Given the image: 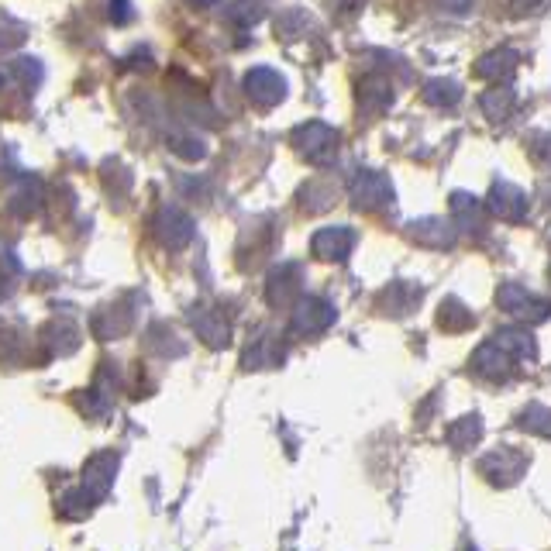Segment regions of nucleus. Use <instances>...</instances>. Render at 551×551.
<instances>
[{
	"mask_svg": "<svg viewBox=\"0 0 551 551\" xmlns=\"http://www.w3.org/2000/svg\"><path fill=\"white\" fill-rule=\"evenodd\" d=\"M283 359V345H276V338L262 335L255 338L252 345L245 348V369H266V366H276Z\"/></svg>",
	"mask_w": 551,
	"mask_h": 551,
	"instance_id": "aec40b11",
	"label": "nucleus"
},
{
	"mask_svg": "<svg viewBox=\"0 0 551 551\" xmlns=\"http://www.w3.org/2000/svg\"><path fill=\"white\" fill-rule=\"evenodd\" d=\"M128 324H131V314H118V310H100L97 317H93V328L100 331L104 338H118L128 331Z\"/></svg>",
	"mask_w": 551,
	"mask_h": 551,
	"instance_id": "bb28decb",
	"label": "nucleus"
},
{
	"mask_svg": "<svg viewBox=\"0 0 551 551\" xmlns=\"http://www.w3.org/2000/svg\"><path fill=\"white\" fill-rule=\"evenodd\" d=\"M310 248H314V255L324 262H345L355 248V231L341 228V224H335V228H321L314 238H310Z\"/></svg>",
	"mask_w": 551,
	"mask_h": 551,
	"instance_id": "9d476101",
	"label": "nucleus"
},
{
	"mask_svg": "<svg viewBox=\"0 0 551 551\" xmlns=\"http://www.w3.org/2000/svg\"><path fill=\"white\" fill-rule=\"evenodd\" d=\"M424 100L434 107H452L462 100V87L455 80H431L428 87H424Z\"/></svg>",
	"mask_w": 551,
	"mask_h": 551,
	"instance_id": "393cba45",
	"label": "nucleus"
},
{
	"mask_svg": "<svg viewBox=\"0 0 551 551\" xmlns=\"http://www.w3.org/2000/svg\"><path fill=\"white\" fill-rule=\"evenodd\" d=\"M335 204V186L324 183V180H310L300 186V207L310 214H321L328 211V207Z\"/></svg>",
	"mask_w": 551,
	"mask_h": 551,
	"instance_id": "412c9836",
	"label": "nucleus"
},
{
	"mask_svg": "<svg viewBox=\"0 0 551 551\" xmlns=\"http://www.w3.org/2000/svg\"><path fill=\"white\" fill-rule=\"evenodd\" d=\"M390 200H393V186L383 173H376V169H362V173L355 176L352 204L359 207V211H379V207H386Z\"/></svg>",
	"mask_w": 551,
	"mask_h": 551,
	"instance_id": "20e7f679",
	"label": "nucleus"
},
{
	"mask_svg": "<svg viewBox=\"0 0 551 551\" xmlns=\"http://www.w3.org/2000/svg\"><path fill=\"white\" fill-rule=\"evenodd\" d=\"M483 111L490 114V118H507V111L514 107V90L510 87H496V90H490V93H483Z\"/></svg>",
	"mask_w": 551,
	"mask_h": 551,
	"instance_id": "cd10ccee",
	"label": "nucleus"
},
{
	"mask_svg": "<svg viewBox=\"0 0 551 551\" xmlns=\"http://www.w3.org/2000/svg\"><path fill=\"white\" fill-rule=\"evenodd\" d=\"M293 145H297V152L304 155L307 162L324 166V162H331V155H335L338 135H335V128H328L324 121H310L304 128L293 131Z\"/></svg>",
	"mask_w": 551,
	"mask_h": 551,
	"instance_id": "f03ea898",
	"label": "nucleus"
},
{
	"mask_svg": "<svg viewBox=\"0 0 551 551\" xmlns=\"http://www.w3.org/2000/svg\"><path fill=\"white\" fill-rule=\"evenodd\" d=\"M479 438H483V421H479V414L462 417V421H455L452 428H448V441H452L455 448H472Z\"/></svg>",
	"mask_w": 551,
	"mask_h": 551,
	"instance_id": "b1692460",
	"label": "nucleus"
},
{
	"mask_svg": "<svg viewBox=\"0 0 551 551\" xmlns=\"http://www.w3.org/2000/svg\"><path fill=\"white\" fill-rule=\"evenodd\" d=\"M514 366H517L514 355H507L500 345H493V341H486V345H479L476 352H472V369L486 379H510L514 376Z\"/></svg>",
	"mask_w": 551,
	"mask_h": 551,
	"instance_id": "4468645a",
	"label": "nucleus"
},
{
	"mask_svg": "<svg viewBox=\"0 0 551 551\" xmlns=\"http://www.w3.org/2000/svg\"><path fill=\"white\" fill-rule=\"evenodd\" d=\"M359 104L366 114H379L386 111V107L393 104V87L390 80H383V76H369V80L359 83Z\"/></svg>",
	"mask_w": 551,
	"mask_h": 551,
	"instance_id": "f3484780",
	"label": "nucleus"
},
{
	"mask_svg": "<svg viewBox=\"0 0 551 551\" xmlns=\"http://www.w3.org/2000/svg\"><path fill=\"white\" fill-rule=\"evenodd\" d=\"M527 207H531V200H527V193L521 186L507 183V180H496L493 190H490V211L500 217V221H524Z\"/></svg>",
	"mask_w": 551,
	"mask_h": 551,
	"instance_id": "1a4fd4ad",
	"label": "nucleus"
},
{
	"mask_svg": "<svg viewBox=\"0 0 551 551\" xmlns=\"http://www.w3.org/2000/svg\"><path fill=\"white\" fill-rule=\"evenodd\" d=\"M517 66H521V56H517L514 49H493L476 62V73L493 83H507V80H514Z\"/></svg>",
	"mask_w": 551,
	"mask_h": 551,
	"instance_id": "2eb2a0df",
	"label": "nucleus"
},
{
	"mask_svg": "<svg viewBox=\"0 0 551 551\" xmlns=\"http://www.w3.org/2000/svg\"><path fill=\"white\" fill-rule=\"evenodd\" d=\"M93 503H97V496L87 493L83 486H76V490H66L59 496V517H66V521H83V517L93 510Z\"/></svg>",
	"mask_w": 551,
	"mask_h": 551,
	"instance_id": "4be33fe9",
	"label": "nucleus"
},
{
	"mask_svg": "<svg viewBox=\"0 0 551 551\" xmlns=\"http://www.w3.org/2000/svg\"><path fill=\"white\" fill-rule=\"evenodd\" d=\"M190 321H193V331H197V335L204 338L211 348H228L231 328H228V317H224L217 307H197V310H190Z\"/></svg>",
	"mask_w": 551,
	"mask_h": 551,
	"instance_id": "ddd939ff",
	"label": "nucleus"
},
{
	"mask_svg": "<svg viewBox=\"0 0 551 551\" xmlns=\"http://www.w3.org/2000/svg\"><path fill=\"white\" fill-rule=\"evenodd\" d=\"M496 304L507 310L510 317H517V321L524 324H541L551 317V304L541 297H534L531 290H524V286L517 283H503L500 290H496Z\"/></svg>",
	"mask_w": 551,
	"mask_h": 551,
	"instance_id": "f257e3e1",
	"label": "nucleus"
},
{
	"mask_svg": "<svg viewBox=\"0 0 551 551\" xmlns=\"http://www.w3.org/2000/svg\"><path fill=\"white\" fill-rule=\"evenodd\" d=\"M469 551H476V548H469Z\"/></svg>",
	"mask_w": 551,
	"mask_h": 551,
	"instance_id": "473e14b6",
	"label": "nucleus"
},
{
	"mask_svg": "<svg viewBox=\"0 0 551 551\" xmlns=\"http://www.w3.org/2000/svg\"><path fill=\"white\" fill-rule=\"evenodd\" d=\"M490 341L500 345L507 355H514L517 362H531L534 355H538V345H534L531 331H524V328H503L500 335H493Z\"/></svg>",
	"mask_w": 551,
	"mask_h": 551,
	"instance_id": "dca6fc26",
	"label": "nucleus"
},
{
	"mask_svg": "<svg viewBox=\"0 0 551 551\" xmlns=\"http://www.w3.org/2000/svg\"><path fill=\"white\" fill-rule=\"evenodd\" d=\"M11 207L14 214H21V217H28V214H35L38 207H42V183L35 180V176H25L18 186H14V193H11Z\"/></svg>",
	"mask_w": 551,
	"mask_h": 551,
	"instance_id": "6ab92c4d",
	"label": "nucleus"
},
{
	"mask_svg": "<svg viewBox=\"0 0 551 551\" xmlns=\"http://www.w3.org/2000/svg\"><path fill=\"white\" fill-rule=\"evenodd\" d=\"M224 18H238V21H259L262 18V7H248V4H238V7H224Z\"/></svg>",
	"mask_w": 551,
	"mask_h": 551,
	"instance_id": "7c9ffc66",
	"label": "nucleus"
},
{
	"mask_svg": "<svg viewBox=\"0 0 551 551\" xmlns=\"http://www.w3.org/2000/svg\"><path fill=\"white\" fill-rule=\"evenodd\" d=\"M417 297H421V290H417V286H410V283H390L383 290V307L390 310V314H407L410 307H417Z\"/></svg>",
	"mask_w": 551,
	"mask_h": 551,
	"instance_id": "5701e85b",
	"label": "nucleus"
},
{
	"mask_svg": "<svg viewBox=\"0 0 551 551\" xmlns=\"http://www.w3.org/2000/svg\"><path fill=\"white\" fill-rule=\"evenodd\" d=\"M7 73H21V76H25V87H31V90H35L38 80H42V66H38L35 59H28V56L7 62Z\"/></svg>",
	"mask_w": 551,
	"mask_h": 551,
	"instance_id": "c756f323",
	"label": "nucleus"
},
{
	"mask_svg": "<svg viewBox=\"0 0 551 551\" xmlns=\"http://www.w3.org/2000/svg\"><path fill=\"white\" fill-rule=\"evenodd\" d=\"M131 14V7H124V4H114L111 7V18H128Z\"/></svg>",
	"mask_w": 551,
	"mask_h": 551,
	"instance_id": "2f4dec72",
	"label": "nucleus"
},
{
	"mask_svg": "<svg viewBox=\"0 0 551 551\" xmlns=\"http://www.w3.org/2000/svg\"><path fill=\"white\" fill-rule=\"evenodd\" d=\"M476 324V314L462 304V300L448 297L445 304L438 307V328L448 331V335H459V331H469Z\"/></svg>",
	"mask_w": 551,
	"mask_h": 551,
	"instance_id": "a211bd4d",
	"label": "nucleus"
},
{
	"mask_svg": "<svg viewBox=\"0 0 551 551\" xmlns=\"http://www.w3.org/2000/svg\"><path fill=\"white\" fill-rule=\"evenodd\" d=\"M338 317V310L321 297H304L297 307H293V317H290V328L297 335H321L324 328H331Z\"/></svg>",
	"mask_w": 551,
	"mask_h": 551,
	"instance_id": "7ed1b4c3",
	"label": "nucleus"
},
{
	"mask_svg": "<svg viewBox=\"0 0 551 551\" xmlns=\"http://www.w3.org/2000/svg\"><path fill=\"white\" fill-rule=\"evenodd\" d=\"M407 235L414 238L417 245L428 248H452L459 242V228L452 221H441V217H421L417 224H410Z\"/></svg>",
	"mask_w": 551,
	"mask_h": 551,
	"instance_id": "f8f14e48",
	"label": "nucleus"
},
{
	"mask_svg": "<svg viewBox=\"0 0 551 551\" xmlns=\"http://www.w3.org/2000/svg\"><path fill=\"white\" fill-rule=\"evenodd\" d=\"M245 93H248V100H252V104L273 107V104H279V100L286 97V80L276 73V69L255 66V69H248V73H245Z\"/></svg>",
	"mask_w": 551,
	"mask_h": 551,
	"instance_id": "423d86ee",
	"label": "nucleus"
},
{
	"mask_svg": "<svg viewBox=\"0 0 551 551\" xmlns=\"http://www.w3.org/2000/svg\"><path fill=\"white\" fill-rule=\"evenodd\" d=\"M517 424L527 431V434H541V438H551V410H545V407H527V410H521V417H517Z\"/></svg>",
	"mask_w": 551,
	"mask_h": 551,
	"instance_id": "a878e982",
	"label": "nucleus"
},
{
	"mask_svg": "<svg viewBox=\"0 0 551 551\" xmlns=\"http://www.w3.org/2000/svg\"><path fill=\"white\" fill-rule=\"evenodd\" d=\"M479 469H483V476L496 486H514L527 469V455L514 452V448H496V452H490L479 462Z\"/></svg>",
	"mask_w": 551,
	"mask_h": 551,
	"instance_id": "39448f33",
	"label": "nucleus"
},
{
	"mask_svg": "<svg viewBox=\"0 0 551 551\" xmlns=\"http://www.w3.org/2000/svg\"><path fill=\"white\" fill-rule=\"evenodd\" d=\"M155 231H159V242L169 245V248H186L193 242V217L180 211V207H162L159 211V221H155Z\"/></svg>",
	"mask_w": 551,
	"mask_h": 551,
	"instance_id": "6e6552de",
	"label": "nucleus"
},
{
	"mask_svg": "<svg viewBox=\"0 0 551 551\" xmlns=\"http://www.w3.org/2000/svg\"><path fill=\"white\" fill-rule=\"evenodd\" d=\"M114 476H118V455H111V452L93 455L87 462V469H83V490L97 496V503H100L107 493H111Z\"/></svg>",
	"mask_w": 551,
	"mask_h": 551,
	"instance_id": "9b49d317",
	"label": "nucleus"
},
{
	"mask_svg": "<svg viewBox=\"0 0 551 551\" xmlns=\"http://www.w3.org/2000/svg\"><path fill=\"white\" fill-rule=\"evenodd\" d=\"M300 286H304V269L297 262H283V266L273 269L269 276V286H266V297L273 307H283V304H300Z\"/></svg>",
	"mask_w": 551,
	"mask_h": 551,
	"instance_id": "0eeeda50",
	"label": "nucleus"
},
{
	"mask_svg": "<svg viewBox=\"0 0 551 551\" xmlns=\"http://www.w3.org/2000/svg\"><path fill=\"white\" fill-rule=\"evenodd\" d=\"M45 338H49V345H52V352L56 355H66V352H73V348L80 345V331H76L73 324H52Z\"/></svg>",
	"mask_w": 551,
	"mask_h": 551,
	"instance_id": "c85d7f7f",
	"label": "nucleus"
}]
</instances>
